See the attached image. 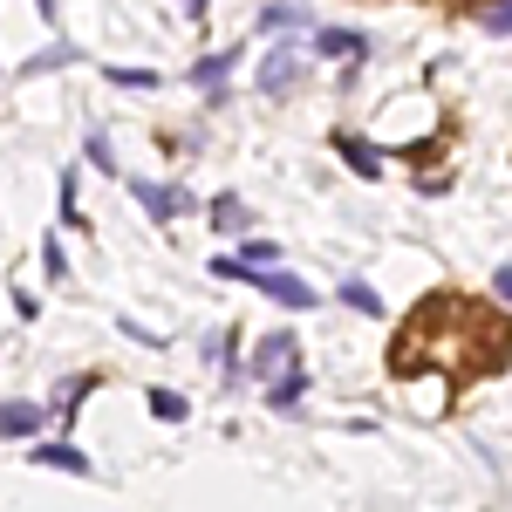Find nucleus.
Instances as JSON below:
<instances>
[{
	"label": "nucleus",
	"instance_id": "obj_7",
	"mask_svg": "<svg viewBox=\"0 0 512 512\" xmlns=\"http://www.w3.org/2000/svg\"><path fill=\"white\" fill-rule=\"evenodd\" d=\"M335 151H342V164H349V171H362V178H383V158H376L362 137H335Z\"/></svg>",
	"mask_w": 512,
	"mask_h": 512
},
{
	"label": "nucleus",
	"instance_id": "obj_1",
	"mask_svg": "<svg viewBox=\"0 0 512 512\" xmlns=\"http://www.w3.org/2000/svg\"><path fill=\"white\" fill-rule=\"evenodd\" d=\"M294 355H301V349H294V335H260V349H253V376L267 383L274 403H294L301 383H308V376L294 369Z\"/></svg>",
	"mask_w": 512,
	"mask_h": 512
},
{
	"label": "nucleus",
	"instance_id": "obj_6",
	"mask_svg": "<svg viewBox=\"0 0 512 512\" xmlns=\"http://www.w3.org/2000/svg\"><path fill=\"white\" fill-rule=\"evenodd\" d=\"M35 465H41V472H89V458H82V451H76V444H35Z\"/></svg>",
	"mask_w": 512,
	"mask_h": 512
},
{
	"label": "nucleus",
	"instance_id": "obj_11",
	"mask_svg": "<svg viewBox=\"0 0 512 512\" xmlns=\"http://www.w3.org/2000/svg\"><path fill=\"white\" fill-rule=\"evenodd\" d=\"M151 417H164V424H185V396H178V390H151Z\"/></svg>",
	"mask_w": 512,
	"mask_h": 512
},
{
	"label": "nucleus",
	"instance_id": "obj_15",
	"mask_svg": "<svg viewBox=\"0 0 512 512\" xmlns=\"http://www.w3.org/2000/svg\"><path fill=\"white\" fill-rule=\"evenodd\" d=\"M212 219L233 233V226H246V205H239V198H219V205H212Z\"/></svg>",
	"mask_w": 512,
	"mask_h": 512
},
{
	"label": "nucleus",
	"instance_id": "obj_16",
	"mask_svg": "<svg viewBox=\"0 0 512 512\" xmlns=\"http://www.w3.org/2000/svg\"><path fill=\"white\" fill-rule=\"evenodd\" d=\"M485 28H499V35H506V28H512V0H492V14H485Z\"/></svg>",
	"mask_w": 512,
	"mask_h": 512
},
{
	"label": "nucleus",
	"instance_id": "obj_9",
	"mask_svg": "<svg viewBox=\"0 0 512 512\" xmlns=\"http://www.w3.org/2000/svg\"><path fill=\"white\" fill-rule=\"evenodd\" d=\"M308 21V7H260V28L267 35H280V28H301Z\"/></svg>",
	"mask_w": 512,
	"mask_h": 512
},
{
	"label": "nucleus",
	"instance_id": "obj_19",
	"mask_svg": "<svg viewBox=\"0 0 512 512\" xmlns=\"http://www.w3.org/2000/svg\"><path fill=\"white\" fill-rule=\"evenodd\" d=\"M35 7H41V21H55V0H35Z\"/></svg>",
	"mask_w": 512,
	"mask_h": 512
},
{
	"label": "nucleus",
	"instance_id": "obj_5",
	"mask_svg": "<svg viewBox=\"0 0 512 512\" xmlns=\"http://www.w3.org/2000/svg\"><path fill=\"white\" fill-rule=\"evenodd\" d=\"M137 205L151 219H178V212H192V192H178V185H137Z\"/></svg>",
	"mask_w": 512,
	"mask_h": 512
},
{
	"label": "nucleus",
	"instance_id": "obj_8",
	"mask_svg": "<svg viewBox=\"0 0 512 512\" xmlns=\"http://www.w3.org/2000/svg\"><path fill=\"white\" fill-rule=\"evenodd\" d=\"M315 55H342V62H355V55H369V41L349 35V28H328V35H315Z\"/></svg>",
	"mask_w": 512,
	"mask_h": 512
},
{
	"label": "nucleus",
	"instance_id": "obj_18",
	"mask_svg": "<svg viewBox=\"0 0 512 512\" xmlns=\"http://www.w3.org/2000/svg\"><path fill=\"white\" fill-rule=\"evenodd\" d=\"M178 7H185L192 21H205V7H212V0H178Z\"/></svg>",
	"mask_w": 512,
	"mask_h": 512
},
{
	"label": "nucleus",
	"instance_id": "obj_10",
	"mask_svg": "<svg viewBox=\"0 0 512 512\" xmlns=\"http://www.w3.org/2000/svg\"><path fill=\"white\" fill-rule=\"evenodd\" d=\"M226 76H233V55H212V62H198V69H192V82H198V89H219Z\"/></svg>",
	"mask_w": 512,
	"mask_h": 512
},
{
	"label": "nucleus",
	"instance_id": "obj_12",
	"mask_svg": "<svg viewBox=\"0 0 512 512\" xmlns=\"http://www.w3.org/2000/svg\"><path fill=\"white\" fill-rule=\"evenodd\" d=\"M82 158L96 164V171H117V151H110V137H103V130H89V144H82Z\"/></svg>",
	"mask_w": 512,
	"mask_h": 512
},
{
	"label": "nucleus",
	"instance_id": "obj_17",
	"mask_svg": "<svg viewBox=\"0 0 512 512\" xmlns=\"http://www.w3.org/2000/svg\"><path fill=\"white\" fill-rule=\"evenodd\" d=\"M492 287H499V301H512V267H499V280H492Z\"/></svg>",
	"mask_w": 512,
	"mask_h": 512
},
{
	"label": "nucleus",
	"instance_id": "obj_13",
	"mask_svg": "<svg viewBox=\"0 0 512 512\" xmlns=\"http://www.w3.org/2000/svg\"><path fill=\"white\" fill-rule=\"evenodd\" d=\"M342 301L362 308V315H376V308H383V301H376V287H362V280H342Z\"/></svg>",
	"mask_w": 512,
	"mask_h": 512
},
{
	"label": "nucleus",
	"instance_id": "obj_14",
	"mask_svg": "<svg viewBox=\"0 0 512 512\" xmlns=\"http://www.w3.org/2000/svg\"><path fill=\"white\" fill-rule=\"evenodd\" d=\"M103 76L117 82V89H158V76H151V69H103Z\"/></svg>",
	"mask_w": 512,
	"mask_h": 512
},
{
	"label": "nucleus",
	"instance_id": "obj_3",
	"mask_svg": "<svg viewBox=\"0 0 512 512\" xmlns=\"http://www.w3.org/2000/svg\"><path fill=\"white\" fill-rule=\"evenodd\" d=\"M0 437H41V403L7 396V403H0Z\"/></svg>",
	"mask_w": 512,
	"mask_h": 512
},
{
	"label": "nucleus",
	"instance_id": "obj_2",
	"mask_svg": "<svg viewBox=\"0 0 512 512\" xmlns=\"http://www.w3.org/2000/svg\"><path fill=\"white\" fill-rule=\"evenodd\" d=\"M267 301H280V308H315V287L308 280H294V274H280V267H260V274H246Z\"/></svg>",
	"mask_w": 512,
	"mask_h": 512
},
{
	"label": "nucleus",
	"instance_id": "obj_4",
	"mask_svg": "<svg viewBox=\"0 0 512 512\" xmlns=\"http://www.w3.org/2000/svg\"><path fill=\"white\" fill-rule=\"evenodd\" d=\"M294 76H301V48H294V41H287V48H274V55L260 62V89H267V96H280Z\"/></svg>",
	"mask_w": 512,
	"mask_h": 512
}]
</instances>
